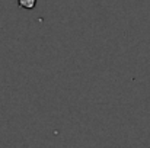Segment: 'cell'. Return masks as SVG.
Returning a JSON list of instances; mask_svg holds the SVG:
<instances>
[{
    "instance_id": "obj_1",
    "label": "cell",
    "mask_w": 150,
    "mask_h": 148,
    "mask_svg": "<svg viewBox=\"0 0 150 148\" xmlns=\"http://www.w3.org/2000/svg\"><path fill=\"white\" fill-rule=\"evenodd\" d=\"M37 4V0H18V6L26 10H32Z\"/></svg>"
}]
</instances>
